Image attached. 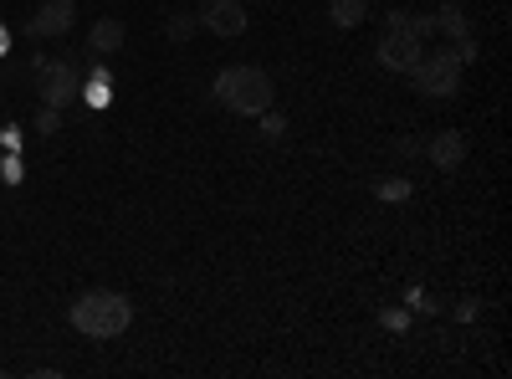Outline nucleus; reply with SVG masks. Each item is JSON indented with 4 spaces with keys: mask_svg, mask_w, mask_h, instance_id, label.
<instances>
[{
    "mask_svg": "<svg viewBox=\"0 0 512 379\" xmlns=\"http://www.w3.org/2000/svg\"><path fill=\"white\" fill-rule=\"evenodd\" d=\"M195 16H200V26L210 36H241L246 31V6L241 0H205Z\"/></svg>",
    "mask_w": 512,
    "mask_h": 379,
    "instance_id": "obj_6",
    "label": "nucleus"
},
{
    "mask_svg": "<svg viewBox=\"0 0 512 379\" xmlns=\"http://www.w3.org/2000/svg\"><path fill=\"white\" fill-rule=\"evenodd\" d=\"M57 129H62V108H47V103H41V108H36V134L52 139Z\"/></svg>",
    "mask_w": 512,
    "mask_h": 379,
    "instance_id": "obj_13",
    "label": "nucleus"
},
{
    "mask_svg": "<svg viewBox=\"0 0 512 379\" xmlns=\"http://www.w3.org/2000/svg\"><path fill=\"white\" fill-rule=\"evenodd\" d=\"M256 118H262L267 139H282V129H287V118H282V113H272V108H267V113H256Z\"/></svg>",
    "mask_w": 512,
    "mask_h": 379,
    "instance_id": "obj_15",
    "label": "nucleus"
},
{
    "mask_svg": "<svg viewBox=\"0 0 512 379\" xmlns=\"http://www.w3.org/2000/svg\"><path fill=\"white\" fill-rule=\"evenodd\" d=\"M395 149H400V154H425V144H420V139H395Z\"/></svg>",
    "mask_w": 512,
    "mask_h": 379,
    "instance_id": "obj_16",
    "label": "nucleus"
},
{
    "mask_svg": "<svg viewBox=\"0 0 512 379\" xmlns=\"http://www.w3.org/2000/svg\"><path fill=\"white\" fill-rule=\"evenodd\" d=\"M425 159H431L436 170H461V164H466V139L456 129H441L431 144H425Z\"/></svg>",
    "mask_w": 512,
    "mask_h": 379,
    "instance_id": "obj_8",
    "label": "nucleus"
},
{
    "mask_svg": "<svg viewBox=\"0 0 512 379\" xmlns=\"http://www.w3.org/2000/svg\"><path fill=\"white\" fill-rule=\"evenodd\" d=\"M67 323L82 333V339H118V333L134 323V303H128L123 292L93 287V292H82V298H72Z\"/></svg>",
    "mask_w": 512,
    "mask_h": 379,
    "instance_id": "obj_1",
    "label": "nucleus"
},
{
    "mask_svg": "<svg viewBox=\"0 0 512 379\" xmlns=\"http://www.w3.org/2000/svg\"><path fill=\"white\" fill-rule=\"evenodd\" d=\"M195 26H200V16H190V11H175V16H169V41H190L195 36Z\"/></svg>",
    "mask_w": 512,
    "mask_h": 379,
    "instance_id": "obj_12",
    "label": "nucleus"
},
{
    "mask_svg": "<svg viewBox=\"0 0 512 379\" xmlns=\"http://www.w3.org/2000/svg\"><path fill=\"white\" fill-rule=\"evenodd\" d=\"M72 21H77V6H72V0H41L26 26H31V36H67Z\"/></svg>",
    "mask_w": 512,
    "mask_h": 379,
    "instance_id": "obj_7",
    "label": "nucleus"
},
{
    "mask_svg": "<svg viewBox=\"0 0 512 379\" xmlns=\"http://www.w3.org/2000/svg\"><path fill=\"white\" fill-rule=\"evenodd\" d=\"M451 57L466 67V62H477L482 52H477V41H472V36H461V41H451Z\"/></svg>",
    "mask_w": 512,
    "mask_h": 379,
    "instance_id": "obj_14",
    "label": "nucleus"
},
{
    "mask_svg": "<svg viewBox=\"0 0 512 379\" xmlns=\"http://www.w3.org/2000/svg\"><path fill=\"white\" fill-rule=\"evenodd\" d=\"M420 52H425V41H420L415 31H405V26H400V16H390L384 36L374 41V62H379L384 72H410V67L420 62Z\"/></svg>",
    "mask_w": 512,
    "mask_h": 379,
    "instance_id": "obj_5",
    "label": "nucleus"
},
{
    "mask_svg": "<svg viewBox=\"0 0 512 379\" xmlns=\"http://www.w3.org/2000/svg\"><path fill=\"white\" fill-rule=\"evenodd\" d=\"M36 98L47 108H72V98H82V72L62 57H41L36 62Z\"/></svg>",
    "mask_w": 512,
    "mask_h": 379,
    "instance_id": "obj_4",
    "label": "nucleus"
},
{
    "mask_svg": "<svg viewBox=\"0 0 512 379\" xmlns=\"http://www.w3.org/2000/svg\"><path fill=\"white\" fill-rule=\"evenodd\" d=\"M405 77H410L415 98L446 103V98H456V88H461V62L451 57V47H436V52H420V62H415Z\"/></svg>",
    "mask_w": 512,
    "mask_h": 379,
    "instance_id": "obj_3",
    "label": "nucleus"
},
{
    "mask_svg": "<svg viewBox=\"0 0 512 379\" xmlns=\"http://www.w3.org/2000/svg\"><path fill=\"white\" fill-rule=\"evenodd\" d=\"M436 31H446L451 41L472 36V21H466V6H456V0H446V6L436 11Z\"/></svg>",
    "mask_w": 512,
    "mask_h": 379,
    "instance_id": "obj_10",
    "label": "nucleus"
},
{
    "mask_svg": "<svg viewBox=\"0 0 512 379\" xmlns=\"http://www.w3.org/2000/svg\"><path fill=\"white\" fill-rule=\"evenodd\" d=\"M364 0H328V21L338 26V31H354V26H364Z\"/></svg>",
    "mask_w": 512,
    "mask_h": 379,
    "instance_id": "obj_11",
    "label": "nucleus"
},
{
    "mask_svg": "<svg viewBox=\"0 0 512 379\" xmlns=\"http://www.w3.org/2000/svg\"><path fill=\"white\" fill-rule=\"evenodd\" d=\"M123 41H128V26H123L118 16H98V21H93V31H88V47H93L98 57L123 52Z\"/></svg>",
    "mask_w": 512,
    "mask_h": 379,
    "instance_id": "obj_9",
    "label": "nucleus"
},
{
    "mask_svg": "<svg viewBox=\"0 0 512 379\" xmlns=\"http://www.w3.org/2000/svg\"><path fill=\"white\" fill-rule=\"evenodd\" d=\"M0 47H6V31H0Z\"/></svg>",
    "mask_w": 512,
    "mask_h": 379,
    "instance_id": "obj_17",
    "label": "nucleus"
},
{
    "mask_svg": "<svg viewBox=\"0 0 512 379\" xmlns=\"http://www.w3.org/2000/svg\"><path fill=\"white\" fill-rule=\"evenodd\" d=\"M210 93H216L221 108H231L236 118H256L272 108V77L262 67H221L216 82H210Z\"/></svg>",
    "mask_w": 512,
    "mask_h": 379,
    "instance_id": "obj_2",
    "label": "nucleus"
}]
</instances>
